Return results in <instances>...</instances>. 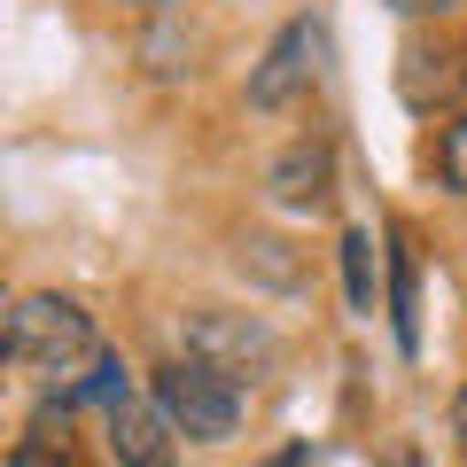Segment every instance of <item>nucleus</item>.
<instances>
[{"mask_svg": "<svg viewBox=\"0 0 467 467\" xmlns=\"http://www.w3.org/2000/svg\"><path fill=\"white\" fill-rule=\"evenodd\" d=\"M8 367L32 374V382H70V374H94L109 350H101V327L86 304L55 296V288H32V296H16V312H8Z\"/></svg>", "mask_w": 467, "mask_h": 467, "instance_id": "f257e3e1", "label": "nucleus"}, {"mask_svg": "<svg viewBox=\"0 0 467 467\" xmlns=\"http://www.w3.org/2000/svg\"><path fill=\"white\" fill-rule=\"evenodd\" d=\"M180 358H195V367L226 374L234 389L265 382L273 367H281V335L265 327L257 312H180Z\"/></svg>", "mask_w": 467, "mask_h": 467, "instance_id": "f03ea898", "label": "nucleus"}, {"mask_svg": "<svg viewBox=\"0 0 467 467\" xmlns=\"http://www.w3.org/2000/svg\"><path fill=\"white\" fill-rule=\"evenodd\" d=\"M149 398L164 405V420L187 436V444H226V436L242 429V389H234L226 374L180 358V350L156 367V389H149Z\"/></svg>", "mask_w": 467, "mask_h": 467, "instance_id": "7ed1b4c3", "label": "nucleus"}, {"mask_svg": "<svg viewBox=\"0 0 467 467\" xmlns=\"http://www.w3.org/2000/svg\"><path fill=\"white\" fill-rule=\"evenodd\" d=\"M312 70H319V24L288 16L281 32H273V47L257 55V70H250V109H288V101L312 86Z\"/></svg>", "mask_w": 467, "mask_h": 467, "instance_id": "20e7f679", "label": "nucleus"}, {"mask_svg": "<svg viewBox=\"0 0 467 467\" xmlns=\"http://www.w3.org/2000/svg\"><path fill=\"white\" fill-rule=\"evenodd\" d=\"M109 451L117 467H180V429L164 420L156 398H125L109 405Z\"/></svg>", "mask_w": 467, "mask_h": 467, "instance_id": "39448f33", "label": "nucleus"}, {"mask_svg": "<svg viewBox=\"0 0 467 467\" xmlns=\"http://www.w3.org/2000/svg\"><path fill=\"white\" fill-rule=\"evenodd\" d=\"M265 187H273V202H288V211H327V195H335V140H319V133L288 140V149L273 156Z\"/></svg>", "mask_w": 467, "mask_h": 467, "instance_id": "423d86ee", "label": "nucleus"}, {"mask_svg": "<svg viewBox=\"0 0 467 467\" xmlns=\"http://www.w3.org/2000/svg\"><path fill=\"white\" fill-rule=\"evenodd\" d=\"M8 467H78V429H70V398H47L24 436L8 444Z\"/></svg>", "mask_w": 467, "mask_h": 467, "instance_id": "0eeeda50", "label": "nucleus"}, {"mask_svg": "<svg viewBox=\"0 0 467 467\" xmlns=\"http://www.w3.org/2000/svg\"><path fill=\"white\" fill-rule=\"evenodd\" d=\"M234 265L250 273V281H265V288H296V281H304L296 250L273 242V234H242V242H234Z\"/></svg>", "mask_w": 467, "mask_h": 467, "instance_id": "6e6552de", "label": "nucleus"}, {"mask_svg": "<svg viewBox=\"0 0 467 467\" xmlns=\"http://www.w3.org/2000/svg\"><path fill=\"white\" fill-rule=\"evenodd\" d=\"M343 288H350V312H374V234L367 226L343 234Z\"/></svg>", "mask_w": 467, "mask_h": 467, "instance_id": "1a4fd4ad", "label": "nucleus"}, {"mask_svg": "<svg viewBox=\"0 0 467 467\" xmlns=\"http://www.w3.org/2000/svg\"><path fill=\"white\" fill-rule=\"evenodd\" d=\"M436 180H444L451 195H467V109L436 133Z\"/></svg>", "mask_w": 467, "mask_h": 467, "instance_id": "9d476101", "label": "nucleus"}, {"mask_svg": "<svg viewBox=\"0 0 467 467\" xmlns=\"http://www.w3.org/2000/svg\"><path fill=\"white\" fill-rule=\"evenodd\" d=\"M389 304H398V335H405V350H413V257L398 250V273H389Z\"/></svg>", "mask_w": 467, "mask_h": 467, "instance_id": "9b49d317", "label": "nucleus"}, {"mask_svg": "<svg viewBox=\"0 0 467 467\" xmlns=\"http://www.w3.org/2000/svg\"><path fill=\"white\" fill-rule=\"evenodd\" d=\"M451 444H460V460H467V389L451 398Z\"/></svg>", "mask_w": 467, "mask_h": 467, "instance_id": "f8f14e48", "label": "nucleus"}, {"mask_svg": "<svg viewBox=\"0 0 467 467\" xmlns=\"http://www.w3.org/2000/svg\"><path fill=\"white\" fill-rule=\"evenodd\" d=\"M405 16H444V8H460V0H398Z\"/></svg>", "mask_w": 467, "mask_h": 467, "instance_id": "ddd939ff", "label": "nucleus"}, {"mask_svg": "<svg viewBox=\"0 0 467 467\" xmlns=\"http://www.w3.org/2000/svg\"><path fill=\"white\" fill-rule=\"evenodd\" d=\"M304 460H312V451H304V444H288V451H273L265 467H304Z\"/></svg>", "mask_w": 467, "mask_h": 467, "instance_id": "4468645a", "label": "nucleus"}, {"mask_svg": "<svg viewBox=\"0 0 467 467\" xmlns=\"http://www.w3.org/2000/svg\"><path fill=\"white\" fill-rule=\"evenodd\" d=\"M109 8H140V16H164L171 0H109Z\"/></svg>", "mask_w": 467, "mask_h": 467, "instance_id": "2eb2a0df", "label": "nucleus"}]
</instances>
